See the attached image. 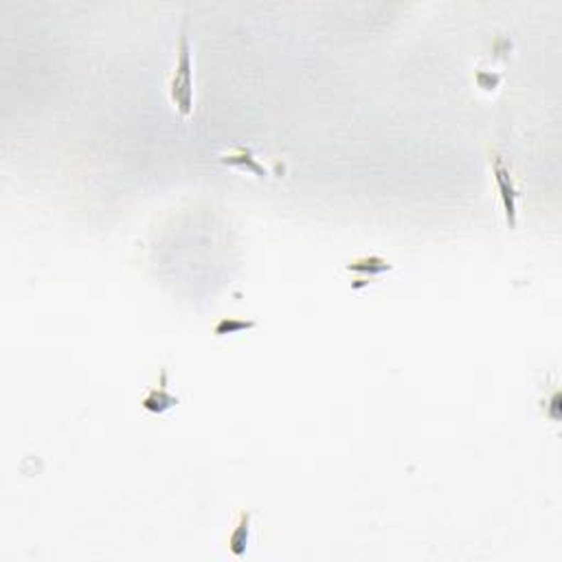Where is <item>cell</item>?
<instances>
[{
  "mask_svg": "<svg viewBox=\"0 0 562 562\" xmlns=\"http://www.w3.org/2000/svg\"><path fill=\"white\" fill-rule=\"evenodd\" d=\"M492 171H494L499 198H501L503 211H505V222L509 228H516V224H519V189L514 185V178H512V174H509V169L505 167L501 157H494Z\"/></svg>",
  "mask_w": 562,
  "mask_h": 562,
  "instance_id": "cell-2",
  "label": "cell"
},
{
  "mask_svg": "<svg viewBox=\"0 0 562 562\" xmlns=\"http://www.w3.org/2000/svg\"><path fill=\"white\" fill-rule=\"evenodd\" d=\"M169 97L183 119H187L193 112V64H191V44L185 29L181 33L178 60L169 78Z\"/></svg>",
  "mask_w": 562,
  "mask_h": 562,
  "instance_id": "cell-1",
  "label": "cell"
},
{
  "mask_svg": "<svg viewBox=\"0 0 562 562\" xmlns=\"http://www.w3.org/2000/svg\"><path fill=\"white\" fill-rule=\"evenodd\" d=\"M248 534H250V514H242L240 516V523L235 525L231 539H228V545H231V551L242 558L246 553V545H248Z\"/></svg>",
  "mask_w": 562,
  "mask_h": 562,
  "instance_id": "cell-4",
  "label": "cell"
},
{
  "mask_svg": "<svg viewBox=\"0 0 562 562\" xmlns=\"http://www.w3.org/2000/svg\"><path fill=\"white\" fill-rule=\"evenodd\" d=\"M174 404H178V398L169 396L165 391V387H161V391H149V396L143 400V406L147 408V411H154V413H163L167 411V408H171Z\"/></svg>",
  "mask_w": 562,
  "mask_h": 562,
  "instance_id": "cell-5",
  "label": "cell"
},
{
  "mask_svg": "<svg viewBox=\"0 0 562 562\" xmlns=\"http://www.w3.org/2000/svg\"><path fill=\"white\" fill-rule=\"evenodd\" d=\"M222 163H226V165H235V167H242V169H248V171L255 174V176H266V169L258 163V159H255V157L250 154V149H244V147L235 149L233 154H226V157L222 159Z\"/></svg>",
  "mask_w": 562,
  "mask_h": 562,
  "instance_id": "cell-3",
  "label": "cell"
},
{
  "mask_svg": "<svg viewBox=\"0 0 562 562\" xmlns=\"http://www.w3.org/2000/svg\"><path fill=\"white\" fill-rule=\"evenodd\" d=\"M255 327L253 321H235V319H222L218 325H216V334L218 336H224V334H238L242 329H250Z\"/></svg>",
  "mask_w": 562,
  "mask_h": 562,
  "instance_id": "cell-6",
  "label": "cell"
}]
</instances>
